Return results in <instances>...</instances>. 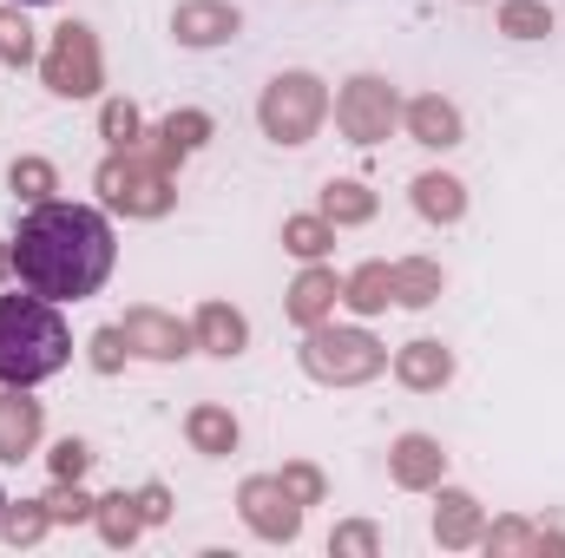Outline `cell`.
I'll return each mask as SVG.
<instances>
[{"label":"cell","mask_w":565,"mask_h":558,"mask_svg":"<svg viewBox=\"0 0 565 558\" xmlns=\"http://www.w3.org/2000/svg\"><path fill=\"white\" fill-rule=\"evenodd\" d=\"M204 139H211V112H171V119L158 126V144H151V158L171 171L178 158H191V151H198Z\"/></svg>","instance_id":"obj_19"},{"label":"cell","mask_w":565,"mask_h":558,"mask_svg":"<svg viewBox=\"0 0 565 558\" xmlns=\"http://www.w3.org/2000/svg\"><path fill=\"white\" fill-rule=\"evenodd\" d=\"M184 440L198 447V453H211V460H224V453H237V415L231 408H191L184 415Z\"/></svg>","instance_id":"obj_18"},{"label":"cell","mask_w":565,"mask_h":558,"mask_svg":"<svg viewBox=\"0 0 565 558\" xmlns=\"http://www.w3.org/2000/svg\"><path fill=\"white\" fill-rule=\"evenodd\" d=\"M322 217L342 230V224H369L375 217V191L369 184H355V178H329L322 184Z\"/></svg>","instance_id":"obj_20"},{"label":"cell","mask_w":565,"mask_h":558,"mask_svg":"<svg viewBox=\"0 0 565 558\" xmlns=\"http://www.w3.org/2000/svg\"><path fill=\"white\" fill-rule=\"evenodd\" d=\"M7 270H13V250H0V277H7Z\"/></svg>","instance_id":"obj_38"},{"label":"cell","mask_w":565,"mask_h":558,"mask_svg":"<svg viewBox=\"0 0 565 558\" xmlns=\"http://www.w3.org/2000/svg\"><path fill=\"white\" fill-rule=\"evenodd\" d=\"M342 302H349L355 315H375V309H388V302H395V282H388V264H362L355 277L342 282Z\"/></svg>","instance_id":"obj_24"},{"label":"cell","mask_w":565,"mask_h":558,"mask_svg":"<svg viewBox=\"0 0 565 558\" xmlns=\"http://www.w3.org/2000/svg\"><path fill=\"white\" fill-rule=\"evenodd\" d=\"M415 211H422L427 224H460V211H467V191H460V178H440V171L415 178Z\"/></svg>","instance_id":"obj_21"},{"label":"cell","mask_w":565,"mask_h":558,"mask_svg":"<svg viewBox=\"0 0 565 558\" xmlns=\"http://www.w3.org/2000/svg\"><path fill=\"white\" fill-rule=\"evenodd\" d=\"M487 539V552L500 558V552H546V533H533L526 519H500L493 533H480Z\"/></svg>","instance_id":"obj_31"},{"label":"cell","mask_w":565,"mask_h":558,"mask_svg":"<svg viewBox=\"0 0 565 558\" xmlns=\"http://www.w3.org/2000/svg\"><path fill=\"white\" fill-rule=\"evenodd\" d=\"M119 329H126V348L145 355V362H178V355L198 348V335H191L178 315H164V309H132Z\"/></svg>","instance_id":"obj_9"},{"label":"cell","mask_w":565,"mask_h":558,"mask_svg":"<svg viewBox=\"0 0 565 558\" xmlns=\"http://www.w3.org/2000/svg\"><path fill=\"white\" fill-rule=\"evenodd\" d=\"M0 60L7 66H26L33 60V26H26L20 7H0Z\"/></svg>","instance_id":"obj_30"},{"label":"cell","mask_w":565,"mask_h":558,"mask_svg":"<svg viewBox=\"0 0 565 558\" xmlns=\"http://www.w3.org/2000/svg\"><path fill=\"white\" fill-rule=\"evenodd\" d=\"M40 401H26V388H0V460H26L40 447Z\"/></svg>","instance_id":"obj_12"},{"label":"cell","mask_w":565,"mask_h":558,"mask_svg":"<svg viewBox=\"0 0 565 558\" xmlns=\"http://www.w3.org/2000/svg\"><path fill=\"white\" fill-rule=\"evenodd\" d=\"M408 132H415V144H434V151H447V144H460V106L454 99H440V93H427V99H415L408 112Z\"/></svg>","instance_id":"obj_17"},{"label":"cell","mask_w":565,"mask_h":558,"mask_svg":"<svg viewBox=\"0 0 565 558\" xmlns=\"http://www.w3.org/2000/svg\"><path fill=\"white\" fill-rule=\"evenodd\" d=\"M0 506H7V493H0Z\"/></svg>","instance_id":"obj_40"},{"label":"cell","mask_w":565,"mask_h":558,"mask_svg":"<svg viewBox=\"0 0 565 558\" xmlns=\"http://www.w3.org/2000/svg\"><path fill=\"white\" fill-rule=\"evenodd\" d=\"M388 282H395V302H402V309H427V302L440 296V264H427V257L388 264Z\"/></svg>","instance_id":"obj_22"},{"label":"cell","mask_w":565,"mask_h":558,"mask_svg":"<svg viewBox=\"0 0 565 558\" xmlns=\"http://www.w3.org/2000/svg\"><path fill=\"white\" fill-rule=\"evenodd\" d=\"M99 197L113 204V211H126V217H164L171 211V171L151 158V151H113L106 164H99Z\"/></svg>","instance_id":"obj_4"},{"label":"cell","mask_w":565,"mask_h":558,"mask_svg":"<svg viewBox=\"0 0 565 558\" xmlns=\"http://www.w3.org/2000/svg\"><path fill=\"white\" fill-rule=\"evenodd\" d=\"M93 506H99V500H86V493H79V480H60V486L46 493L53 526H79V519H93Z\"/></svg>","instance_id":"obj_32"},{"label":"cell","mask_w":565,"mask_h":558,"mask_svg":"<svg viewBox=\"0 0 565 558\" xmlns=\"http://www.w3.org/2000/svg\"><path fill=\"white\" fill-rule=\"evenodd\" d=\"M500 33H513V40H546V33H553V7H546V0H507V7H500Z\"/></svg>","instance_id":"obj_27"},{"label":"cell","mask_w":565,"mask_h":558,"mask_svg":"<svg viewBox=\"0 0 565 558\" xmlns=\"http://www.w3.org/2000/svg\"><path fill=\"white\" fill-rule=\"evenodd\" d=\"M132 500H139L145 526H158V519H171V493H164V486H145V493H132Z\"/></svg>","instance_id":"obj_37"},{"label":"cell","mask_w":565,"mask_h":558,"mask_svg":"<svg viewBox=\"0 0 565 558\" xmlns=\"http://www.w3.org/2000/svg\"><path fill=\"white\" fill-rule=\"evenodd\" d=\"M342 302V282H335V270H322V264H309L302 277H296V289H289V322H302V329H316L329 309Z\"/></svg>","instance_id":"obj_16"},{"label":"cell","mask_w":565,"mask_h":558,"mask_svg":"<svg viewBox=\"0 0 565 558\" xmlns=\"http://www.w3.org/2000/svg\"><path fill=\"white\" fill-rule=\"evenodd\" d=\"M237 26H244V13L231 0H184L171 13L178 46H224V40H237Z\"/></svg>","instance_id":"obj_10"},{"label":"cell","mask_w":565,"mask_h":558,"mask_svg":"<svg viewBox=\"0 0 565 558\" xmlns=\"http://www.w3.org/2000/svg\"><path fill=\"white\" fill-rule=\"evenodd\" d=\"M277 480L302 500V506H322V493H329V486H322V473H316V466H302V460H296V466H282Z\"/></svg>","instance_id":"obj_35"},{"label":"cell","mask_w":565,"mask_h":558,"mask_svg":"<svg viewBox=\"0 0 565 558\" xmlns=\"http://www.w3.org/2000/svg\"><path fill=\"white\" fill-rule=\"evenodd\" d=\"M302 368L322 382V388H355V382H375L388 368V348L362 329H329L316 322L309 342H302Z\"/></svg>","instance_id":"obj_3"},{"label":"cell","mask_w":565,"mask_h":558,"mask_svg":"<svg viewBox=\"0 0 565 558\" xmlns=\"http://www.w3.org/2000/svg\"><path fill=\"white\" fill-rule=\"evenodd\" d=\"M13 7H46V0H13Z\"/></svg>","instance_id":"obj_39"},{"label":"cell","mask_w":565,"mask_h":558,"mask_svg":"<svg viewBox=\"0 0 565 558\" xmlns=\"http://www.w3.org/2000/svg\"><path fill=\"white\" fill-rule=\"evenodd\" d=\"M480 533H487L480 500H473V493H460V486H440V506H434V539H440L447 552H460V546H480Z\"/></svg>","instance_id":"obj_13"},{"label":"cell","mask_w":565,"mask_h":558,"mask_svg":"<svg viewBox=\"0 0 565 558\" xmlns=\"http://www.w3.org/2000/svg\"><path fill=\"white\" fill-rule=\"evenodd\" d=\"M99 132H106V144L113 151H132L139 144V106H126V99H106V112H99Z\"/></svg>","instance_id":"obj_29"},{"label":"cell","mask_w":565,"mask_h":558,"mask_svg":"<svg viewBox=\"0 0 565 558\" xmlns=\"http://www.w3.org/2000/svg\"><path fill=\"white\" fill-rule=\"evenodd\" d=\"M388 473H395V486L422 493V486H440L447 453H440V440H434V433H402V440H395V453H388Z\"/></svg>","instance_id":"obj_11"},{"label":"cell","mask_w":565,"mask_h":558,"mask_svg":"<svg viewBox=\"0 0 565 558\" xmlns=\"http://www.w3.org/2000/svg\"><path fill=\"white\" fill-rule=\"evenodd\" d=\"M395 119H402L395 86H388V79H375V73H362V79H349V86L335 93V126H342V139L375 144V139H388V126H395Z\"/></svg>","instance_id":"obj_7"},{"label":"cell","mask_w":565,"mask_h":558,"mask_svg":"<svg viewBox=\"0 0 565 558\" xmlns=\"http://www.w3.org/2000/svg\"><path fill=\"white\" fill-rule=\"evenodd\" d=\"M237 513H244V526H250L257 539H270V546H289V539L302 533V500L282 486L277 473H257V480H244V493H237Z\"/></svg>","instance_id":"obj_8"},{"label":"cell","mask_w":565,"mask_h":558,"mask_svg":"<svg viewBox=\"0 0 565 558\" xmlns=\"http://www.w3.org/2000/svg\"><path fill=\"white\" fill-rule=\"evenodd\" d=\"M46 526H53V513H46V500H7L0 506V539L7 546H33V539H46Z\"/></svg>","instance_id":"obj_25"},{"label":"cell","mask_w":565,"mask_h":558,"mask_svg":"<svg viewBox=\"0 0 565 558\" xmlns=\"http://www.w3.org/2000/svg\"><path fill=\"white\" fill-rule=\"evenodd\" d=\"M113 257H119L113 224L99 211H86V204H53L46 197L20 224V237H13V270H20V282L33 296H46V302L93 296L99 282L113 277Z\"/></svg>","instance_id":"obj_1"},{"label":"cell","mask_w":565,"mask_h":558,"mask_svg":"<svg viewBox=\"0 0 565 558\" xmlns=\"http://www.w3.org/2000/svg\"><path fill=\"white\" fill-rule=\"evenodd\" d=\"M46 466H53V480H79V473L93 466V447H86V440H60V447L46 453Z\"/></svg>","instance_id":"obj_34"},{"label":"cell","mask_w":565,"mask_h":558,"mask_svg":"<svg viewBox=\"0 0 565 558\" xmlns=\"http://www.w3.org/2000/svg\"><path fill=\"white\" fill-rule=\"evenodd\" d=\"M191 335H198V348H204V355H224V362L250 348V322H244L231 302H204V309H198V322H191Z\"/></svg>","instance_id":"obj_14"},{"label":"cell","mask_w":565,"mask_h":558,"mask_svg":"<svg viewBox=\"0 0 565 558\" xmlns=\"http://www.w3.org/2000/svg\"><path fill=\"white\" fill-rule=\"evenodd\" d=\"M40 73H46V86H53L60 99H93V93H99V79H106V66H99V40H93V26H79V20H66V26L53 33V46H46V60H40Z\"/></svg>","instance_id":"obj_6"},{"label":"cell","mask_w":565,"mask_h":558,"mask_svg":"<svg viewBox=\"0 0 565 558\" xmlns=\"http://www.w3.org/2000/svg\"><path fill=\"white\" fill-rule=\"evenodd\" d=\"M322 112H329V93H322L316 73H277L264 86V99H257V126L277 144H309L316 126H322Z\"/></svg>","instance_id":"obj_5"},{"label":"cell","mask_w":565,"mask_h":558,"mask_svg":"<svg viewBox=\"0 0 565 558\" xmlns=\"http://www.w3.org/2000/svg\"><path fill=\"white\" fill-rule=\"evenodd\" d=\"M93 519H99V539H106V546H132L145 533L139 500H126V493H106V500L93 506Z\"/></svg>","instance_id":"obj_23"},{"label":"cell","mask_w":565,"mask_h":558,"mask_svg":"<svg viewBox=\"0 0 565 558\" xmlns=\"http://www.w3.org/2000/svg\"><path fill=\"white\" fill-rule=\"evenodd\" d=\"M329 244H335V224L316 211V217H289L282 224V250H296L302 264H316V257H329Z\"/></svg>","instance_id":"obj_26"},{"label":"cell","mask_w":565,"mask_h":558,"mask_svg":"<svg viewBox=\"0 0 565 558\" xmlns=\"http://www.w3.org/2000/svg\"><path fill=\"white\" fill-rule=\"evenodd\" d=\"M329 552H335V558H375V552H382V533H375L369 519H349V526H335V533H329Z\"/></svg>","instance_id":"obj_33"},{"label":"cell","mask_w":565,"mask_h":558,"mask_svg":"<svg viewBox=\"0 0 565 558\" xmlns=\"http://www.w3.org/2000/svg\"><path fill=\"white\" fill-rule=\"evenodd\" d=\"M7 184H13V197H33V204H46V197L60 191V171H53L46 158H13Z\"/></svg>","instance_id":"obj_28"},{"label":"cell","mask_w":565,"mask_h":558,"mask_svg":"<svg viewBox=\"0 0 565 558\" xmlns=\"http://www.w3.org/2000/svg\"><path fill=\"white\" fill-rule=\"evenodd\" d=\"M119 355H126V329L113 322V329H99V335H93V368H99V375H113V368H119Z\"/></svg>","instance_id":"obj_36"},{"label":"cell","mask_w":565,"mask_h":558,"mask_svg":"<svg viewBox=\"0 0 565 558\" xmlns=\"http://www.w3.org/2000/svg\"><path fill=\"white\" fill-rule=\"evenodd\" d=\"M73 362V335L46 296H0V388H33Z\"/></svg>","instance_id":"obj_2"},{"label":"cell","mask_w":565,"mask_h":558,"mask_svg":"<svg viewBox=\"0 0 565 558\" xmlns=\"http://www.w3.org/2000/svg\"><path fill=\"white\" fill-rule=\"evenodd\" d=\"M395 382L402 388H415V395H434V388H447L454 382V355L440 348V342H408L402 355H395Z\"/></svg>","instance_id":"obj_15"}]
</instances>
